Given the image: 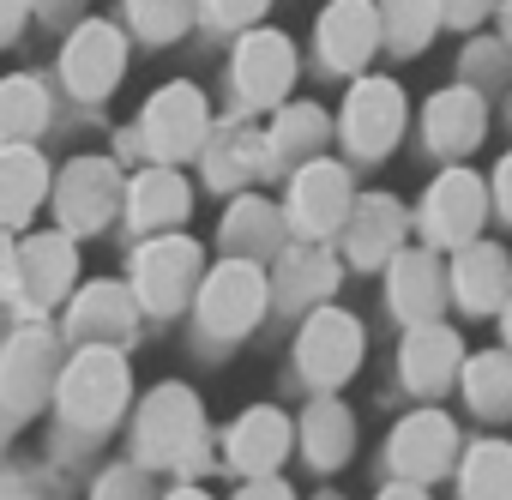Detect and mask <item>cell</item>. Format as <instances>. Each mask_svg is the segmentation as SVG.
<instances>
[{"instance_id": "cell-20", "label": "cell", "mask_w": 512, "mask_h": 500, "mask_svg": "<svg viewBox=\"0 0 512 500\" xmlns=\"http://www.w3.org/2000/svg\"><path fill=\"white\" fill-rule=\"evenodd\" d=\"M482 121H488V109H482V91H470V85H452V91H440V97L422 109L428 145H434L440 157H464V151L482 139Z\"/></svg>"}, {"instance_id": "cell-14", "label": "cell", "mask_w": 512, "mask_h": 500, "mask_svg": "<svg viewBox=\"0 0 512 500\" xmlns=\"http://www.w3.org/2000/svg\"><path fill=\"white\" fill-rule=\"evenodd\" d=\"M350 175L338 169V163H302L296 169V187H290V223L308 235V241H320V235H332V229H344V217H350Z\"/></svg>"}, {"instance_id": "cell-11", "label": "cell", "mask_w": 512, "mask_h": 500, "mask_svg": "<svg viewBox=\"0 0 512 500\" xmlns=\"http://www.w3.org/2000/svg\"><path fill=\"white\" fill-rule=\"evenodd\" d=\"M404 127V91L392 79H362L344 103V145L356 157H386Z\"/></svg>"}, {"instance_id": "cell-6", "label": "cell", "mask_w": 512, "mask_h": 500, "mask_svg": "<svg viewBox=\"0 0 512 500\" xmlns=\"http://www.w3.org/2000/svg\"><path fill=\"white\" fill-rule=\"evenodd\" d=\"M121 199H127V181H121V169H115L109 157H79V163H67L61 181H55V211H61V229H67V235L103 229V223L121 211Z\"/></svg>"}, {"instance_id": "cell-36", "label": "cell", "mask_w": 512, "mask_h": 500, "mask_svg": "<svg viewBox=\"0 0 512 500\" xmlns=\"http://www.w3.org/2000/svg\"><path fill=\"white\" fill-rule=\"evenodd\" d=\"M97 500H151V476H145V464H121V470H109L103 482H97Z\"/></svg>"}, {"instance_id": "cell-29", "label": "cell", "mask_w": 512, "mask_h": 500, "mask_svg": "<svg viewBox=\"0 0 512 500\" xmlns=\"http://www.w3.org/2000/svg\"><path fill=\"white\" fill-rule=\"evenodd\" d=\"M127 217H133V229H169V223H181V217H187V181H181L169 163L133 175V187H127Z\"/></svg>"}, {"instance_id": "cell-24", "label": "cell", "mask_w": 512, "mask_h": 500, "mask_svg": "<svg viewBox=\"0 0 512 500\" xmlns=\"http://www.w3.org/2000/svg\"><path fill=\"white\" fill-rule=\"evenodd\" d=\"M506 290H512L506 254H500V247H488V241H464L458 260H452V296L482 314V308H500Z\"/></svg>"}, {"instance_id": "cell-27", "label": "cell", "mask_w": 512, "mask_h": 500, "mask_svg": "<svg viewBox=\"0 0 512 500\" xmlns=\"http://www.w3.org/2000/svg\"><path fill=\"white\" fill-rule=\"evenodd\" d=\"M290 452V422L278 410H247L229 434V464L247 476H272V464Z\"/></svg>"}, {"instance_id": "cell-40", "label": "cell", "mask_w": 512, "mask_h": 500, "mask_svg": "<svg viewBox=\"0 0 512 500\" xmlns=\"http://www.w3.org/2000/svg\"><path fill=\"white\" fill-rule=\"evenodd\" d=\"M25 13H31V0H0V43H13L25 31Z\"/></svg>"}, {"instance_id": "cell-16", "label": "cell", "mask_w": 512, "mask_h": 500, "mask_svg": "<svg viewBox=\"0 0 512 500\" xmlns=\"http://www.w3.org/2000/svg\"><path fill=\"white\" fill-rule=\"evenodd\" d=\"M452 452H458V428H452L446 416H434V410L404 416L398 434H392V470H398L404 482H428V476H440V470L452 464Z\"/></svg>"}, {"instance_id": "cell-46", "label": "cell", "mask_w": 512, "mask_h": 500, "mask_svg": "<svg viewBox=\"0 0 512 500\" xmlns=\"http://www.w3.org/2000/svg\"><path fill=\"white\" fill-rule=\"evenodd\" d=\"M169 500H211V494H199V488H181V494H169Z\"/></svg>"}, {"instance_id": "cell-18", "label": "cell", "mask_w": 512, "mask_h": 500, "mask_svg": "<svg viewBox=\"0 0 512 500\" xmlns=\"http://www.w3.org/2000/svg\"><path fill=\"white\" fill-rule=\"evenodd\" d=\"M205 175L211 187H247L253 175H266V133L247 121H223L205 133Z\"/></svg>"}, {"instance_id": "cell-10", "label": "cell", "mask_w": 512, "mask_h": 500, "mask_svg": "<svg viewBox=\"0 0 512 500\" xmlns=\"http://www.w3.org/2000/svg\"><path fill=\"white\" fill-rule=\"evenodd\" d=\"M121 61H127V43H121L115 25H79V31L67 37V49H61V79H67L73 97L97 103V97L115 91Z\"/></svg>"}, {"instance_id": "cell-4", "label": "cell", "mask_w": 512, "mask_h": 500, "mask_svg": "<svg viewBox=\"0 0 512 500\" xmlns=\"http://www.w3.org/2000/svg\"><path fill=\"white\" fill-rule=\"evenodd\" d=\"M133 296L151 314H175L187 296H199V247L187 235H157L133 254Z\"/></svg>"}, {"instance_id": "cell-23", "label": "cell", "mask_w": 512, "mask_h": 500, "mask_svg": "<svg viewBox=\"0 0 512 500\" xmlns=\"http://www.w3.org/2000/svg\"><path fill=\"white\" fill-rule=\"evenodd\" d=\"M338 284V266L320 241H302V247H284L278 254V272H272V296L284 308H314L326 290Z\"/></svg>"}, {"instance_id": "cell-47", "label": "cell", "mask_w": 512, "mask_h": 500, "mask_svg": "<svg viewBox=\"0 0 512 500\" xmlns=\"http://www.w3.org/2000/svg\"><path fill=\"white\" fill-rule=\"evenodd\" d=\"M506 43H512V7H506Z\"/></svg>"}, {"instance_id": "cell-13", "label": "cell", "mask_w": 512, "mask_h": 500, "mask_svg": "<svg viewBox=\"0 0 512 500\" xmlns=\"http://www.w3.org/2000/svg\"><path fill=\"white\" fill-rule=\"evenodd\" d=\"M356 356H362V332H356V320L338 314V308H314L308 326H302V338H296V362H302V374H308L314 386H338V380H350Z\"/></svg>"}, {"instance_id": "cell-3", "label": "cell", "mask_w": 512, "mask_h": 500, "mask_svg": "<svg viewBox=\"0 0 512 500\" xmlns=\"http://www.w3.org/2000/svg\"><path fill=\"white\" fill-rule=\"evenodd\" d=\"M266 296H272V284H266L260 260H235L229 254L217 272L199 278V320H205L211 338H241L253 320H260Z\"/></svg>"}, {"instance_id": "cell-45", "label": "cell", "mask_w": 512, "mask_h": 500, "mask_svg": "<svg viewBox=\"0 0 512 500\" xmlns=\"http://www.w3.org/2000/svg\"><path fill=\"white\" fill-rule=\"evenodd\" d=\"M500 326H506V344H512V290H506V302H500Z\"/></svg>"}, {"instance_id": "cell-43", "label": "cell", "mask_w": 512, "mask_h": 500, "mask_svg": "<svg viewBox=\"0 0 512 500\" xmlns=\"http://www.w3.org/2000/svg\"><path fill=\"white\" fill-rule=\"evenodd\" d=\"M494 199H500V211L512 217V151L500 157V169H494Z\"/></svg>"}, {"instance_id": "cell-32", "label": "cell", "mask_w": 512, "mask_h": 500, "mask_svg": "<svg viewBox=\"0 0 512 500\" xmlns=\"http://www.w3.org/2000/svg\"><path fill=\"white\" fill-rule=\"evenodd\" d=\"M464 500H512V446L506 440H482L464 452V476H458Z\"/></svg>"}, {"instance_id": "cell-31", "label": "cell", "mask_w": 512, "mask_h": 500, "mask_svg": "<svg viewBox=\"0 0 512 500\" xmlns=\"http://www.w3.org/2000/svg\"><path fill=\"white\" fill-rule=\"evenodd\" d=\"M302 446H308V458L320 464V470H338L344 458H350V446H356V422H350V410L344 404H314L308 410V422H302Z\"/></svg>"}, {"instance_id": "cell-5", "label": "cell", "mask_w": 512, "mask_h": 500, "mask_svg": "<svg viewBox=\"0 0 512 500\" xmlns=\"http://www.w3.org/2000/svg\"><path fill=\"white\" fill-rule=\"evenodd\" d=\"M73 272H79V260H73L67 229H61V235H31V241H19L13 254L0 260V284H7L25 308L61 302V296L73 290Z\"/></svg>"}, {"instance_id": "cell-12", "label": "cell", "mask_w": 512, "mask_h": 500, "mask_svg": "<svg viewBox=\"0 0 512 500\" xmlns=\"http://www.w3.org/2000/svg\"><path fill=\"white\" fill-rule=\"evenodd\" d=\"M482 211H488L482 181H476L470 169H446V175L428 187V199H422V235H428L434 247H464V241L476 235Z\"/></svg>"}, {"instance_id": "cell-33", "label": "cell", "mask_w": 512, "mask_h": 500, "mask_svg": "<svg viewBox=\"0 0 512 500\" xmlns=\"http://www.w3.org/2000/svg\"><path fill=\"white\" fill-rule=\"evenodd\" d=\"M434 31H440V0H386L380 7V43H392L398 55L428 49Z\"/></svg>"}, {"instance_id": "cell-37", "label": "cell", "mask_w": 512, "mask_h": 500, "mask_svg": "<svg viewBox=\"0 0 512 500\" xmlns=\"http://www.w3.org/2000/svg\"><path fill=\"white\" fill-rule=\"evenodd\" d=\"M260 13H266V0H205V19L223 25V31H241V25H253Z\"/></svg>"}, {"instance_id": "cell-19", "label": "cell", "mask_w": 512, "mask_h": 500, "mask_svg": "<svg viewBox=\"0 0 512 500\" xmlns=\"http://www.w3.org/2000/svg\"><path fill=\"white\" fill-rule=\"evenodd\" d=\"M344 241H350V260L356 266H386L398 254V241H404V205L386 199V193L356 199L350 217H344Z\"/></svg>"}, {"instance_id": "cell-30", "label": "cell", "mask_w": 512, "mask_h": 500, "mask_svg": "<svg viewBox=\"0 0 512 500\" xmlns=\"http://www.w3.org/2000/svg\"><path fill=\"white\" fill-rule=\"evenodd\" d=\"M43 121H49V91H43L31 73L0 79V145H25V139H37Z\"/></svg>"}, {"instance_id": "cell-17", "label": "cell", "mask_w": 512, "mask_h": 500, "mask_svg": "<svg viewBox=\"0 0 512 500\" xmlns=\"http://www.w3.org/2000/svg\"><path fill=\"white\" fill-rule=\"evenodd\" d=\"M133 314H139V296L127 284H85L79 302H73L67 332L79 344H127L133 338Z\"/></svg>"}, {"instance_id": "cell-42", "label": "cell", "mask_w": 512, "mask_h": 500, "mask_svg": "<svg viewBox=\"0 0 512 500\" xmlns=\"http://www.w3.org/2000/svg\"><path fill=\"white\" fill-rule=\"evenodd\" d=\"M235 500H290V488H284L278 476H253V482H247Z\"/></svg>"}, {"instance_id": "cell-34", "label": "cell", "mask_w": 512, "mask_h": 500, "mask_svg": "<svg viewBox=\"0 0 512 500\" xmlns=\"http://www.w3.org/2000/svg\"><path fill=\"white\" fill-rule=\"evenodd\" d=\"M464 398L476 416H512V356L488 350L464 368Z\"/></svg>"}, {"instance_id": "cell-25", "label": "cell", "mask_w": 512, "mask_h": 500, "mask_svg": "<svg viewBox=\"0 0 512 500\" xmlns=\"http://www.w3.org/2000/svg\"><path fill=\"white\" fill-rule=\"evenodd\" d=\"M398 368H404V380L416 392H440L452 380V368H458V332L452 326H434V320L410 326V338L398 350Z\"/></svg>"}, {"instance_id": "cell-44", "label": "cell", "mask_w": 512, "mask_h": 500, "mask_svg": "<svg viewBox=\"0 0 512 500\" xmlns=\"http://www.w3.org/2000/svg\"><path fill=\"white\" fill-rule=\"evenodd\" d=\"M380 500H428V494H422V488H416V482H392V488H386V494H380Z\"/></svg>"}, {"instance_id": "cell-26", "label": "cell", "mask_w": 512, "mask_h": 500, "mask_svg": "<svg viewBox=\"0 0 512 500\" xmlns=\"http://www.w3.org/2000/svg\"><path fill=\"white\" fill-rule=\"evenodd\" d=\"M326 109H314V103H290L278 121H272V133H266V169H302V163H314L320 157V145H326Z\"/></svg>"}, {"instance_id": "cell-15", "label": "cell", "mask_w": 512, "mask_h": 500, "mask_svg": "<svg viewBox=\"0 0 512 500\" xmlns=\"http://www.w3.org/2000/svg\"><path fill=\"white\" fill-rule=\"evenodd\" d=\"M380 43V7L374 0H332L320 13V61L332 73H356Z\"/></svg>"}, {"instance_id": "cell-2", "label": "cell", "mask_w": 512, "mask_h": 500, "mask_svg": "<svg viewBox=\"0 0 512 500\" xmlns=\"http://www.w3.org/2000/svg\"><path fill=\"white\" fill-rule=\"evenodd\" d=\"M133 446H139V464L157 470V464H193L199 446H205V422H199V398L187 386H157L133 422Z\"/></svg>"}, {"instance_id": "cell-7", "label": "cell", "mask_w": 512, "mask_h": 500, "mask_svg": "<svg viewBox=\"0 0 512 500\" xmlns=\"http://www.w3.org/2000/svg\"><path fill=\"white\" fill-rule=\"evenodd\" d=\"M205 133H211V115H205V97L193 85H169L145 103V121H139V145L157 157V163H181L193 151H205Z\"/></svg>"}, {"instance_id": "cell-8", "label": "cell", "mask_w": 512, "mask_h": 500, "mask_svg": "<svg viewBox=\"0 0 512 500\" xmlns=\"http://www.w3.org/2000/svg\"><path fill=\"white\" fill-rule=\"evenodd\" d=\"M61 380V350L43 326H25L7 350H0V404L13 416H31Z\"/></svg>"}, {"instance_id": "cell-41", "label": "cell", "mask_w": 512, "mask_h": 500, "mask_svg": "<svg viewBox=\"0 0 512 500\" xmlns=\"http://www.w3.org/2000/svg\"><path fill=\"white\" fill-rule=\"evenodd\" d=\"M79 7H85V0H31V13H37V19H49V25L79 19Z\"/></svg>"}, {"instance_id": "cell-38", "label": "cell", "mask_w": 512, "mask_h": 500, "mask_svg": "<svg viewBox=\"0 0 512 500\" xmlns=\"http://www.w3.org/2000/svg\"><path fill=\"white\" fill-rule=\"evenodd\" d=\"M464 79H506V43H470L464 49Z\"/></svg>"}, {"instance_id": "cell-1", "label": "cell", "mask_w": 512, "mask_h": 500, "mask_svg": "<svg viewBox=\"0 0 512 500\" xmlns=\"http://www.w3.org/2000/svg\"><path fill=\"white\" fill-rule=\"evenodd\" d=\"M55 398H61V416L73 428H109L127 410V362H121V350L115 344H85L61 368Z\"/></svg>"}, {"instance_id": "cell-28", "label": "cell", "mask_w": 512, "mask_h": 500, "mask_svg": "<svg viewBox=\"0 0 512 500\" xmlns=\"http://www.w3.org/2000/svg\"><path fill=\"white\" fill-rule=\"evenodd\" d=\"M223 247L235 260H278L284 254V217L266 199H235V211L223 217Z\"/></svg>"}, {"instance_id": "cell-9", "label": "cell", "mask_w": 512, "mask_h": 500, "mask_svg": "<svg viewBox=\"0 0 512 500\" xmlns=\"http://www.w3.org/2000/svg\"><path fill=\"white\" fill-rule=\"evenodd\" d=\"M290 79H296V49H290L278 31H247V37L235 43V91H241L247 109L284 103Z\"/></svg>"}, {"instance_id": "cell-35", "label": "cell", "mask_w": 512, "mask_h": 500, "mask_svg": "<svg viewBox=\"0 0 512 500\" xmlns=\"http://www.w3.org/2000/svg\"><path fill=\"white\" fill-rule=\"evenodd\" d=\"M127 19H133V31H139V37L169 43V37H181V31H187L193 0H127Z\"/></svg>"}, {"instance_id": "cell-22", "label": "cell", "mask_w": 512, "mask_h": 500, "mask_svg": "<svg viewBox=\"0 0 512 500\" xmlns=\"http://www.w3.org/2000/svg\"><path fill=\"white\" fill-rule=\"evenodd\" d=\"M440 302H446V272H440V260L428 254V247H416V254H392V308L410 320V326H422V320H434L440 314Z\"/></svg>"}, {"instance_id": "cell-21", "label": "cell", "mask_w": 512, "mask_h": 500, "mask_svg": "<svg viewBox=\"0 0 512 500\" xmlns=\"http://www.w3.org/2000/svg\"><path fill=\"white\" fill-rule=\"evenodd\" d=\"M49 193V163L25 145H0V229H19L31 223V211Z\"/></svg>"}, {"instance_id": "cell-39", "label": "cell", "mask_w": 512, "mask_h": 500, "mask_svg": "<svg viewBox=\"0 0 512 500\" xmlns=\"http://www.w3.org/2000/svg\"><path fill=\"white\" fill-rule=\"evenodd\" d=\"M488 7H494V0H440V19H446V25H464V31H470V25H476V19H482Z\"/></svg>"}]
</instances>
